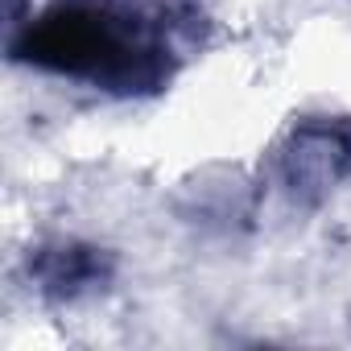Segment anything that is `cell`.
Instances as JSON below:
<instances>
[{
  "label": "cell",
  "instance_id": "obj_1",
  "mask_svg": "<svg viewBox=\"0 0 351 351\" xmlns=\"http://www.w3.org/2000/svg\"><path fill=\"white\" fill-rule=\"evenodd\" d=\"M29 50L46 66L79 71V75H104V79H132L136 62L145 58V46L108 13L71 9L58 17H46L38 34L29 38Z\"/></svg>",
  "mask_w": 351,
  "mask_h": 351
}]
</instances>
